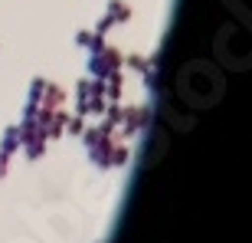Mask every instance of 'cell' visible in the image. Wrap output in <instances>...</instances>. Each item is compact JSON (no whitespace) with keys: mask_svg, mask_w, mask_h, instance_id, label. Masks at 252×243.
<instances>
[{"mask_svg":"<svg viewBox=\"0 0 252 243\" xmlns=\"http://www.w3.org/2000/svg\"><path fill=\"white\" fill-rule=\"evenodd\" d=\"M125 63H128V69H138V73H144V69H148V59H144V56H128Z\"/></svg>","mask_w":252,"mask_h":243,"instance_id":"cell-2","label":"cell"},{"mask_svg":"<svg viewBox=\"0 0 252 243\" xmlns=\"http://www.w3.org/2000/svg\"><path fill=\"white\" fill-rule=\"evenodd\" d=\"M131 17V10H128V3L125 0H112V7H108V23H122V20H128Z\"/></svg>","mask_w":252,"mask_h":243,"instance_id":"cell-1","label":"cell"}]
</instances>
